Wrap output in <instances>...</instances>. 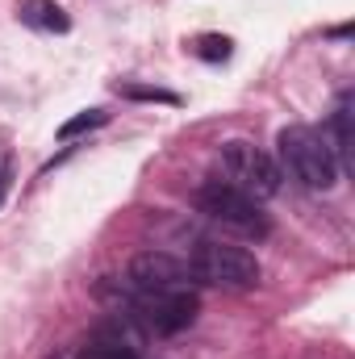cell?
Returning a JSON list of instances; mask_svg holds the SVG:
<instances>
[{
	"label": "cell",
	"instance_id": "obj_11",
	"mask_svg": "<svg viewBox=\"0 0 355 359\" xmlns=\"http://www.w3.org/2000/svg\"><path fill=\"white\" fill-rule=\"evenodd\" d=\"M230 50H234V42H230L226 34H201V38L192 42V55L205 59V63H226Z\"/></svg>",
	"mask_w": 355,
	"mask_h": 359
},
{
	"label": "cell",
	"instance_id": "obj_10",
	"mask_svg": "<svg viewBox=\"0 0 355 359\" xmlns=\"http://www.w3.org/2000/svg\"><path fill=\"white\" fill-rule=\"evenodd\" d=\"M100 126H109V113L105 109H84V113H76V117H67L59 126V142H72V138H80L88 130H100Z\"/></svg>",
	"mask_w": 355,
	"mask_h": 359
},
{
	"label": "cell",
	"instance_id": "obj_5",
	"mask_svg": "<svg viewBox=\"0 0 355 359\" xmlns=\"http://www.w3.org/2000/svg\"><path fill=\"white\" fill-rule=\"evenodd\" d=\"M196 309H201L196 292H188V288H168V292L134 297V313H130V318H138V322H142L147 330H155V334H176L184 326H192Z\"/></svg>",
	"mask_w": 355,
	"mask_h": 359
},
{
	"label": "cell",
	"instance_id": "obj_13",
	"mask_svg": "<svg viewBox=\"0 0 355 359\" xmlns=\"http://www.w3.org/2000/svg\"><path fill=\"white\" fill-rule=\"evenodd\" d=\"M4 192H8V159L0 163V201H4Z\"/></svg>",
	"mask_w": 355,
	"mask_h": 359
},
{
	"label": "cell",
	"instance_id": "obj_2",
	"mask_svg": "<svg viewBox=\"0 0 355 359\" xmlns=\"http://www.w3.org/2000/svg\"><path fill=\"white\" fill-rule=\"evenodd\" d=\"M188 271L201 280V284H213V288H226V292H251L260 284V259L247 251V247H234V243H217V238H201L192 247V259Z\"/></svg>",
	"mask_w": 355,
	"mask_h": 359
},
{
	"label": "cell",
	"instance_id": "obj_9",
	"mask_svg": "<svg viewBox=\"0 0 355 359\" xmlns=\"http://www.w3.org/2000/svg\"><path fill=\"white\" fill-rule=\"evenodd\" d=\"M330 126H335V159H339V172H351L355 159H351V92H343L339 96V104H335V117H330Z\"/></svg>",
	"mask_w": 355,
	"mask_h": 359
},
{
	"label": "cell",
	"instance_id": "obj_4",
	"mask_svg": "<svg viewBox=\"0 0 355 359\" xmlns=\"http://www.w3.org/2000/svg\"><path fill=\"white\" fill-rule=\"evenodd\" d=\"M196 209H201L205 217L222 222V226L243 230V234H255V238H264L267 234V213L260 209V201H251L247 192L230 188L226 180H209V184H201V188H196Z\"/></svg>",
	"mask_w": 355,
	"mask_h": 359
},
{
	"label": "cell",
	"instance_id": "obj_3",
	"mask_svg": "<svg viewBox=\"0 0 355 359\" xmlns=\"http://www.w3.org/2000/svg\"><path fill=\"white\" fill-rule=\"evenodd\" d=\"M217 172L226 180L230 188H239V192H247L251 201H267V196H276L280 192V163L260 151L255 142H247V138H230L226 147H222V155H217Z\"/></svg>",
	"mask_w": 355,
	"mask_h": 359
},
{
	"label": "cell",
	"instance_id": "obj_1",
	"mask_svg": "<svg viewBox=\"0 0 355 359\" xmlns=\"http://www.w3.org/2000/svg\"><path fill=\"white\" fill-rule=\"evenodd\" d=\"M276 155L280 168L309 192H330L339 184V159L314 126H284L276 134Z\"/></svg>",
	"mask_w": 355,
	"mask_h": 359
},
{
	"label": "cell",
	"instance_id": "obj_7",
	"mask_svg": "<svg viewBox=\"0 0 355 359\" xmlns=\"http://www.w3.org/2000/svg\"><path fill=\"white\" fill-rule=\"evenodd\" d=\"M76 359H138V339L126 326H105L96 339L80 347Z\"/></svg>",
	"mask_w": 355,
	"mask_h": 359
},
{
	"label": "cell",
	"instance_id": "obj_12",
	"mask_svg": "<svg viewBox=\"0 0 355 359\" xmlns=\"http://www.w3.org/2000/svg\"><path fill=\"white\" fill-rule=\"evenodd\" d=\"M121 96H130V100H159V104H180L176 92L159 88V84H117Z\"/></svg>",
	"mask_w": 355,
	"mask_h": 359
},
{
	"label": "cell",
	"instance_id": "obj_6",
	"mask_svg": "<svg viewBox=\"0 0 355 359\" xmlns=\"http://www.w3.org/2000/svg\"><path fill=\"white\" fill-rule=\"evenodd\" d=\"M188 276H192L188 264L176 259V255H168V251H142V255H134L130 268H126V288H130L134 297H151V292L184 288Z\"/></svg>",
	"mask_w": 355,
	"mask_h": 359
},
{
	"label": "cell",
	"instance_id": "obj_8",
	"mask_svg": "<svg viewBox=\"0 0 355 359\" xmlns=\"http://www.w3.org/2000/svg\"><path fill=\"white\" fill-rule=\"evenodd\" d=\"M17 17H21V25L42 29V34H67L72 29V17L63 13L59 0H17Z\"/></svg>",
	"mask_w": 355,
	"mask_h": 359
}]
</instances>
